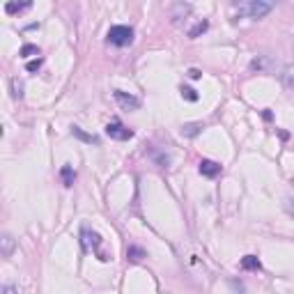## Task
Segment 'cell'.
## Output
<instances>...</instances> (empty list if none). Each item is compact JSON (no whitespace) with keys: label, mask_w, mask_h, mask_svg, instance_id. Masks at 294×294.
<instances>
[{"label":"cell","mask_w":294,"mask_h":294,"mask_svg":"<svg viewBox=\"0 0 294 294\" xmlns=\"http://www.w3.org/2000/svg\"><path fill=\"white\" fill-rule=\"evenodd\" d=\"M14 237L12 235H3L0 237V255H3V258H9V255L14 253Z\"/></svg>","instance_id":"9c48e42d"},{"label":"cell","mask_w":294,"mask_h":294,"mask_svg":"<svg viewBox=\"0 0 294 294\" xmlns=\"http://www.w3.org/2000/svg\"><path fill=\"white\" fill-rule=\"evenodd\" d=\"M182 97L186 99V101H198V99H200L196 90H193V88H186V85H182Z\"/></svg>","instance_id":"ac0fdd59"},{"label":"cell","mask_w":294,"mask_h":294,"mask_svg":"<svg viewBox=\"0 0 294 294\" xmlns=\"http://www.w3.org/2000/svg\"><path fill=\"white\" fill-rule=\"evenodd\" d=\"M106 136L113 140H129V138H134V131L127 129L120 120H113L111 124H106Z\"/></svg>","instance_id":"277c9868"},{"label":"cell","mask_w":294,"mask_h":294,"mask_svg":"<svg viewBox=\"0 0 294 294\" xmlns=\"http://www.w3.org/2000/svg\"><path fill=\"white\" fill-rule=\"evenodd\" d=\"M271 9H274V3H269V0H246V3L237 5V12L248 18H262Z\"/></svg>","instance_id":"6da1fadb"},{"label":"cell","mask_w":294,"mask_h":294,"mask_svg":"<svg viewBox=\"0 0 294 294\" xmlns=\"http://www.w3.org/2000/svg\"><path fill=\"white\" fill-rule=\"evenodd\" d=\"M202 129H205L202 122H186V124H182V136L184 138H196Z\"/></svg>","instance_id":"ba28073f"},{"label":"cell","mask_w":294,"mask_h":294,"mask_svg":"<svg viewBox=\"0 0 294 294\" xmlns=\"http://www.w3.org/2000/svg\"><path fill=\"white\" fill-rule=\"evenodd\" d=\"M283 207H285V212L294 219V198H287V200L283 202Z\"/></svg>","instance_id":"44dd1931"},{"label":"cell","mask_w":294,"mask_h":294,"mask_svg":"<svg viewBox=\"0 0 294 294\" xmlns=\"http://www.w3.org/2000/svg\"><path fill=\"white\" fill-rule=\"evenodd\" d=\"M41 65H44V60H41V58H37V60H30V62L26 65V69L32 74V72H37V69H39Z\"/></svg>","instance_id":"ffe728a7"},{"label":"cell","mask_w":294,"mask_h":294,"mask_svg":"<svg viewBox=\"0 0 294 294\" xmlns=\"http://www.w3.org/2000/svg\"><path fill=\"white\" fill-rule=\"evenodd\" d=\"M9 85H12V97L14 99H23V80H18L16 76H14V78L9 80Z\"/></svg>","instance_id":"2e32d148"},{"label":"cell","mask_w":294,"mask_h":294,"mask_svg":"<svg viewBox=\"0 0 294 294\" xmlns=\"http://www.w3.org/2000/svg\"><path fill=\"white\" fill-rule=\"evenodd\" d=\"M260 267H262V264H260V260L255 258V255H246V258H241V269H253V271H258Z\"/></svg>","instance_id":"5bb4252c"},{"label":"cell","mask_w":294,"mask_h":294,"mask_svg":"<svg viewBox=\"0 0 294 294\" xmlns=\"http://www.w3.org/2000/svg\"><path fill=\"white\" fill-rule=\"evenodd\" d=\"M60 177H62L65 186H74V179H76V173L72 165H62V170H60Z\"/></svg>","instance_id":"4fadbf2b"},{"label":"cell","mask_w":294,"mask_h":294,"mask_svg":"<svg viewBox=\"0 0 294 294\" xmlns=\"http://www.w3.org/2000/svg\"><path fill=\"white\" fill-rule=\"evenodd\" d=\"M83 237H85V239H83L85 248H90V244H92V248L97 250L99 260H101V262H106V260H108V255H106V253H101V248H99V246H101V237H99L97 232H90L88 227H85V230H83Z\"/></svg>","instance_id":"8992f818"},{"label":"cell","mask_w":294,"mask_h":294,"mask_svg":"<svg viewBox=\"0 0 294 294\" xmlns=\"http://www.w3.org/2000/svg\"><path fill=\"white\" fill-rule=\"evenodd\" d=\"M207 28H209V21H207V18H202V21H198L196 26L188 30V37H191V39H196V37H200L202 32H207Z\"/></svg>","instance_id":"7c38bea8"},{"label":"cell","mask_w":294,"mask_h":294,"mask_svg":"<svg viewBox=\"0 0 294 294\" xmlns=\"http://www.w3.org/2000/svg\"><path fill=\"white\" fill-rule=\"evenodd\" d=\"M198 170H200L202 177L214 179V177H219V175H221V163H216V161H209V159H202L200 163H198Z\"/></svg>","instance_id":"52a82bcc"},{"label":"cell","mask_w":294,"mask_h":294,"mask_svg":"<svg viewBox=\"0 0 294 294\" xmlns=\"http://www.w3.org/2000/svg\"><path fill=\"white\" fill-rule=\"evenodd\" d=\"M267 67H269V58H267V55H260V58H255L253 62H250V72H264Z\"/></svg>","instance_id":"9a60e30c"},{"label":"cell","mask_w":294,"mask_h":294,"mask_svg":"<svg viewBox=\"0 0 294 294\" xmlns=\"http://www.w3.org/2000/svg\"><path fill=\"white\" fill-rule=\"evenodd\" d=\"M3 294H18V290L14 285H3Z\"/></svg>","instance_id":"7402d4cb"},{"label":"cell","mask_w":294,"mask_h":294,"mask_svg":"<svg viewBox=\"0 0 294 294\" xmlns=\"http://www.w3.org/2000/svg\"><path fill=\"white\" fill-rule=\"evenodd\" d=\"M108 41L113 46H129L134 41V28L131 26H113L108 30Z\"/></svg>","instance_id":"7a4b0ae2"},{"label":"cell","mask_w":294,"mask_h":294,"mask_svg":"<svg viewBox=\"0 0 294 294\" xmlns=\"http://www.w3.org/2000/svg\"><path fill=\"white\" fill-rule=\"evenodd\" d=\"M72 136H74V138H78V140H83V143H90V145H97V143H99L97 136L85 134V131L80 129V127H72Z\"/></svg>","instance_id":"30bf717a"},{"label":"cell","mask_w":294,"mask_h":294,"mask_svg":"<svg viewBox=\"0 0 294 294\" xmlns=\"http://www.w3.org/2000/svg\"><path fill=\"white\" fill-rule=\"evenodd\" d=\"M30 55H39V46H35V44L21 46V58H30Z\"/></svg>","instance_id":"e0dca14e"},{"label":"cell","mask_w":294,"mask_h":294,"mask_svg":"<svg viewBox=\"0 0 294 294\" xmlns=\"http://www.w3.org/2000/svg\"><path fill=\"white\" fill-rule=\"evenodd\" d=\"M32 7V3H7L5 5V12L7 14H21V12H26V9H30Z\"/></svg>","instance_id":"8fae6325"},{"label":"cell","mask_w":294,"mask_h":294,"mask_svg":"<svg viewBox=\"0 0 294 294\" xmlns=\"http://www.w3.org/2000/svg\"><path fill=\"white\" fill-rule=\"evenodd\" d=\"M127 253H129L131 260H143L145 258V250L138 248V246H129V250H127Z\"/></svg>","instance_id":"d6986e66"},{"label":"cell","mask_w":294,"mask_h":294,"mask_svg":"<svg viewBox=\"0 0 294 294\" xmlns=\"http://www.w3.org/2000/svg\"><path fill=\"white\" fill-rule=\"evenodd\" d=\"M115 101L120 103L124 111H138L140 108V99L138 97H134V94H127V92H122V90H115Z\"/></svg>","instance_id":"5b68a950"},{"label":"cell","mask_w":294,"mask_h":294,"mask_svg":"<svg viewBox=\"0 0 294 294\" xmlns=\"http://www.w3.org/2000/svg\"><path fill=\"white\" fill-rule=\"evenodd\" d=\"M191 12H193V7L188 3H173L168 7V16H170V21H173V26H182L184 18Z\"/></svg>","instance_id":"3957f363"},{"label":"cell","mask_w":294,"mask_h":294,"mask_svg":"<svg viewBox=\"0 0 294 294\" xmlns=\"http://www.w3.org/2000/svg\"><path fill=\"white\" fill-rule=\"evenodd\" d=\"M188 76H191L193 80H198V78H200V72H198V69H191V72H188Z\"/></svg>","instance_id":"603a6c76"}]
</instances>
